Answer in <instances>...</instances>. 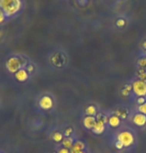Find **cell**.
Returning a JSON list of instances; mask_svg holds the SVG:
<instances>
[{"label": "cell", "mask_w": 146, "mask_h": 153, "mask_svg": "<svg viewBox=\"0 0 146 153\" xmlns=\"http://www.w3.org/2000/svg\"><path fill=\"white\" fill-rule=\"evenodd\" d=\"M71 153H83L85 151V144L80 140H76L74 142L72 148L70 149Z\"/></svg>", "instance_id": "cell-11"}, {"label": "cell", "mask_w": 146, "mask_h": 153, "mask_svg": "<svg viewBox=\"0 0 146 153\" xmlns=\"http://www.w3.org/2000/svg\"><path fill=\"white\" fill-rule=\"evenodd\" d=\"M113 114L117 115L121 120H126L127 118L131 117V110L128 107H125V106H121V107L116 108L115 110L113 111Z\"/></svg>", "instance_id": "cell-7"}, {"label": "cell", "mask_w": 146, "mask_h": 153, "mask_svg": "<svg viewBox=\"0 0 146 153\" xmlns=\"http://www.w3.org/2000/svg\"><path fill=\"white\" fill-rule=\"evenodd\" d=\"M120 93L123 97H129L132 93V84L131 83H126L123 85V87L120 90Z\"/></svg>", "instance_id": "cell-13"}, {"label": "cell", "mask_w": 146, "mask_h": 153, "mask_svg": "<svg viewBox=\"0 0 146 153\" xmlns=\"http://www.w3.org/2000/svg\"><path fill=\"white\" fill-rule=\"evenodd\" d=\"M144 129H145V131H146V125H145V127H144Z\"/></svg>", "instance_id": "cell-28"}, {"label": "cell", "mask_w": 146, "mask_h": 153, "mask_svg": "<svg viewBox=\"0 0 146 153\" xmlns=\"http://www.w3.org/2000/svg\"><path fill=\"white\" fill-rule=\"evenodd\" d=\"M23 65H24V62H23V60H22V58H20L18 56H12L6 61L5 67H6V69L10 73L15 74L18 70L23 68Z\"/></svg>", "instance_id": "cell-3"}, {"label": "cell", "mask_w": 146, "mask_h": 153, "mask_svg": "<svg viewBox=\"0 0 146 153\" xmlns=\"http://www.w3.org/2000/svg\"><path fill=\"white\" fill-rule=\"evenodd\" d=\"M116 140L122 143L124 148H130L136 143V135L129 129L120 131L116 136Z\"/></svg>", "instance_id": "cell-2"}, {"label": "cell", "mask_w": 146, "mask_h": 153, "mask_svg": "<svg viewBox=\"0 0 146 153\" xmlns=\"http://www.w3.org/2000/svg\"><path fill=\"white\" fill-rule=\"evenodd\" d=\"M137 112H140V113H142V114H144L146 115V102L145 103H143V104L141 105H139V106H137Z\"/></svg>", "instance_id": "cell-20"}, {"label": "cell", "mask_w": 146, "mask_h": 153, "mask_svg": "<svg viewBox=\"0 0 146 153\" xmlns=\"http://www.w3.org/2000/svg\"><path fill=\"white\" fill-rule=\"evenodd\" d=\"M95 123H96V117L94 116H88V115H86V116L83 118V125H84L86 129L92 130Z\"/></svg>", "instance_id": "cell-10"}, {"label": "cell", "mask_w": 146, "mask_h": 153, "mask_svg": "<svg viewBox=\"0 0 146 153\" xmlns=\"http://www.w3.org/2000/svg\"><path fill=\"white\" fill-rule=\"evenodd\" d=\"M57 153H71L70 149L66 148V147H60V148L58 149V151H57Z\"/></svg>", "instance_id": "cell-22"}, {"label": "cell", "mask_w": 146, "mask_h": 153, "mask_svg": "<svg viewBox=\"0 0 146 153\" xmlns=\"http://www.w3.org/2000/svg\"><path fill=\"white\" fill-rule=\"evenodd\" d=\"M142 48L146 51V39L143 40V42H142Z\"/></svg>", "instance_id": "cell-27"}, {"label": "cell", "mask_w": 146, "mask_h": 153, "mask_svg": "<svg viewBox=\"0 0 146 153\" xmlns=\"http://www.w3.org/2000/svg\"><path fill=\"white\" fill-rule=\"evenodd\" d=\"M74 142H75V140H74V138L72 136L70 137H64V139L62 140V146L63 147H66L68 149H71L73 146Z\"/></svg>", "instance_id": "cell-15"}, {"label": "cell", "mask_w": 146, "mask_h": 153, "mask_svg": "<svg viewBox=\"0 0 146 153\" xmlns=\"http://www.w3.org/2000/svg\"><path fill=\"white\" fill-rule=\"evenodd\" d=\"M137 66H138V69L146 70V55L141 56L137 60Z\"/></svg>", "instance_id": "cell-17"}, {"label": "cell", "mask_w": 146, "mask_h": 153, "mask_svg": "<svg viewBox=\"0 0 146 153\" xmlns=\"http://www.w3.org/2000/svg\"><path fill=\"white\" fill-rule=\"evenodd\" d=\"M137 106L143 104V103L146 102V97H136V100H135Z\"/></svg>", "instance_id": "cell-21"}, {"label": "cell", "mask_w": 146, "mask_h": 153, "mask_svg": "<svg viewBox=\"0 0 146 153\" xmlns=\"http://www.w3.org/2000/svg\"><path fill=\"white\" fill-rule=\"evenodd\" d=\"M116 25L118 27H123L125 25V20L124 19H118L116 22Z\"/></svg>", "instance_id": "cell-24"}, {"label": "cell", "mask_w": 146, "mask_h": 153, "mask_svg": "<svg viewBox=\"0 0 146 153\" xmlns=\"http://www.w3.org/2000/svg\"><path fill=\"white\" fill-rule=\"evenodd\" d=\"M0 8L7 17L16 14L21 8V0H0Z\"/></svg>", "instance_id": "cell-1"}, {"label": "cell", "mask_w": 146, "mask_h": 153, "mask_svg": "<svg viewBox=\"0 0 146 153\" xmlns=\"http://www.w3.org/2000/svg\"><path fill=\"white\" fill-rule=\"evenodd\" d=\"M121 122H122V120L115 114L112 113L110 116H108L107 124L111 127V128H118V127L121 125Z\"/></svg>", "instance_id": "cell-9"}, {"label": "cell", "mask_w": 146, "mask_h": 153, "mask_svg": "<svg viewBox=\"0 0 146 153\" xmlns=\"http://www.w3.org/2000/svg\"><path fill=\"white\" fill-rule=\"evenodd\" d=\"M28 72H33L34 71V66L32 64H28L27 68H25Z\"/></svg>", "instance_id": "cell-26"}, {"label": "cell", "mask_w": 146, "mask_h": 153, "mask_svg": "<svg viewBox=\"0 0 146 153\" xmlns=\"http://www.w3.org/2000/svg\"><path fill=\"white\" fill-rule=\"evenodd\" d=\"M14 75H15L16 80L19 82H25V81H27L28 78H29V72H28L25 68H21Z\"/></svg>", "instance_id": "cell-8"}, {"label": "cell", "mask_w": 146, "mask_h": 153, "mask_svg": "<svg viewBox=\"0 0 146 153\" xmlns=\"http://www.w3.org/2000/svg\"><path fill=\"white\" fill-rule=\"evenodd\" d=\"M85 113L88 116H94L96 117V115L98 114V111H97V108L95 105H88L86 108H85Z\"/></svg>", "instance_id": "cell-14"}, {"label": "cell", "mask_w": 146, "mask_h": 153, "mask_svg": "<svg viewBox=\"0 0 146 153\" xmlns=\"http://www.w3.org/2000/svg\"><path fill=\"white\" fill-rule=\"evenodd\" d=\"M131 121L135 126L140 127V128H144L146 125V115L136 111L135 113L131 115Z\"/></svg>", "instance_id": "cell-6"}, {"label": "cell", "mask_w": 146, "mask_h": 153, "mask_svg": "<svg viewBox=\"0 0 146 153\" xmlns=\"http://www.w3.org/2000/svg\"><path fill=\"white\" fill-rule=\"evenodd\" d=\"M54 106V100L50 95H43L39 99V107L42 110H51Z\"/></svg>", "instance_id": "cell-5"}, {"label": "cell", "mask_w": 146, "mask_h": 153, "mask_svg": "<svg viewBox=\"0 0 146 153\" xmlns=\"http://www.w3.org/2000/svg\"><path fill=\"white\" fill-rule=\"evenodd\" d=\"M132 84V93L135 97H146V82L140 79H135Z\"/></svg>", "instance_id": "cell-4"}, {"label": "cell", "mask_w": 146, "mask_h": 153, "mask_svg": "<svg viewBox=\"0 0 146 153\" xmlns=\"http://www.w3.org/2000/svg\"><path fill=\"white\" fill-rule=\"evenodd\" d=\"M63 134H64V137H70L71 135L73 134V128L71 126H67L66 128L64 129Z\"/></svg>", "instance_id": "cell-19"}, {"label": "cell", "mask_w": 146, "mask_h": 153, "mask_svg": "<svg viewBox=\"0 0 146 153\" xmlns=\"http://www.w3.org/2000/svg\"><path fill=\"white\" fill-rule=\"evenodd\" d=\"M52 139H53V141H55V142L61 143L62 140L64 139V134L60 131H55L52 134Z\"/></svg>", "instance_id": "cell-16"}, {"label": "cell", "mask_w": 146, "mask_h": 153, "mask_svg": "<svg viewBox=\"0 0 146 153\" xmlns=\"http://www.w3.org/2000/svg\"><path fill=\"white\" fill-rule=\"evenodd\" d=\"M105 128H106V124H105L104 122H102V121L96 120V123H95V125H94V127H93L92 131L95 134L100 135V134H102L103 132L105 131Z\"/></svg>", "instance_id": "cell-12"}, {"label": "cell", "mask_w": 146, "mask_h": 153, "mask_svg": "<svg viewBox=\"0 0 146 153\" xmlns=\"http://www.w3.org/2000/svg\"><path fill=\"white\" fill-rule=\"evenodd\" d=\"M5 17H6V15H5V13L3 12V11H2L1 8H0V24L4 22Z\"/></svg>", "instance_id": "cell-23"}, {"label": "cell", "mask_w": 146, "mask_h": 153, "mask_svg": "<svg viewBox=\"0 0 146 153\" xmlns=\"http://www.w3.org/2000/svg\"><path fill=\"white\" fill-rule=\"evenodd\" d=\"M137 79H140V80H143V81L146 82V70H143V69H138L137 70Z\"/></svg>", "instance_id": "cell-18"}, {"label": "cell", "mask_w": 146, "mask_h": 153, "mask_svg": "<svg viewBox=\"0 0 146 153\" xmlns=\"http://www.w3.org/2000/svg\"><path fill=\"white\" fill-rule=\"evenodd\" d=\"M145 52H146V51H145ZM145 55H146V54H145Z\"/></svg>", "instance_id": "cell-29"}, {"label": "cell", "mask_w": 146, "mask_h": 153, "mask_svg": "<svg viewBox=\"0 0 146 153\" xmlns=\"http://www.w3.org/2000/svg\"><path fill=\"white\" fill-rule=\"evenodd\" d=\"M115 148L117 149V150H122L124 147H123V145H122V143L121 142H119V141H115Z\"/></svg>", "instance_id": "cell-25"}]
</instances>
